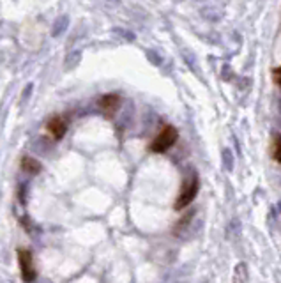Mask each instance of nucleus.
I'll return each instance as SVG.
<instances>
[{
  "instance_id": "1",
  "label": "nucleus",
  "mask_w": 281,
  "mask_h": 283,
  "mask_svg": "<svg viewBox=\"0 0 281 283\" xmlns=\"http://www.w3.org/2000/svg\"><path fill=\"white\" fill-rule=\"evenodd\" d=\"M177 138H179V133H177L175 127H173V126H165L158 134H156L154 140L151 142L149 151H151V153H154V154L166 153V151L172 149V147L175 146Z\"/></svg>"
},
{
  "instance_id": "2",
  "label": "nucleus",
  "mask_w": 281,
  "mask_h": 283,
  "mask_svg": "<svg viewBox=\"0 0 281 283\" xmlns=\"http://www.w3.org/2000/svg\"><path fill=\"white\" fill-rule=\"evenodd\" d=\"M18 255V264H20V274H22L23 283H34L36 281V265H34V255L27 248H20L16 251Z\"/></svg>"
},
{
  "instance_id": "3",
  "label": "nucleus",
  "mask_w": 281,
  "mask_h": 283,
  "mask_svg": "<svg viewBox=\"0 0 281 283\" xmlns=\"http://www.w3.org/2000/svg\"><path fill=\"white\" fill-rule=\"evenodd\" d=\"M198 188H200V182H198V177H196V175L186 179V182L182 184V189H180L179 196H177V200H175V205H173L175 210L186 209V207L195 200L196 193H198Z\"/></svg>"
},
{
  "instance_id": "4",
  "label": "nucleus",
  "mask_w": 281,
  "mask_h": 283,
  "mask_svg": "<svg viewBox=\"0 0 281 283\" xmlns=\"http://www.w3.org/2000/svg\"><path fill=\"white\" fill-rule=\"evenodd\" d=\"M46 131L53 140H60V138H64L65 131H67V122H65V119H62L58 115L51 117L46 122Z\"/></svg>"
},
{
  "instance_id": "5",
  "label": "nucleus",
  "mask_w": 281,
  "mask_h": 283,
  "mask_svg": "<svg viewBox=\"0 0 281 283\" xmlns=\"http://www.w3.org/2000/svg\"><path fill=\"white\" fill-rule=\"evenodd\" d=\"M119 106H120L119 94H106V96H103V98L99 99V108H101L108 117L113 115V113L119 110Z\"/></svg>"
},
{
  "instance_id": "6",
  "label": "nucleus",
  "mask_w": 281,
  "mask_h": 283,
  "mask_svg": "<svg viewBox=\"0 0 281 283\" xmlns=\"http://www.w3.org/2000/svg\"><path fill=\"white\" fill-rule=\"evenodd\" d=\"M22 167H23V170L29 172V174H37V172L41 170L39 161H36L34 158H23Z\"/></svg>"
},
{
  "instance_id": "7",
  "label": "nucleus",
  "mask_w": 281,
  "mask_h": 283,
  "mask_svg": "<svg viewBox=\"0 0 281 283\" xmlns=\"http://www.w3.org/2000/svg\"><path fill=\"white\" fill-rule=\"evenodd\" d=\"M234 283H248V271L244 264H239L234 269Z\"/></svg>"
},
{
  "instance_id": "8",
  "label": "nucleus",
  "mask_w": 281,
  "mask_h": 283,
  "mask_svg": "<svg viewBox=\"0 0 281 283\" xmlns=\"http://www.w3.org/2000/svg\"><path fill=\"white\" fill-rule=\"evenodd\" d=\"M272 156L277 163H281V134H277L274 138V151H272Z\"/></svg>"
},
{
  "instance_id": "9",
  "label": "nucleus",
  "mask_w": 281,
  "mask_h": 283,
  "mask_svg": "<svg viewBox=\"0 0 281 283\" xmlns=\"http://www.w3.org/2000/svg\"><path fill=\"white\" fill-rule=\"evenodd\" d=\"M274 75H276V82H277V85L281 87V67H277L276 71H274Z\"/></svg>"
}]
</instances>
